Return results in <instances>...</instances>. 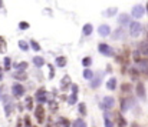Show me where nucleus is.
Segmentation results:
<instances>
[{
	"label": "nucleus",
	"mask_w": 148,
	"mask_h": 127,
	"mask_svg": "<svg viewBox=\"0 0 148 127\" xmlns=\"http://www.w3.org/2000/svg\"><path fill=\"white\" fill-rule=\"evenodd\" d=\"M143 33V26L138 22H130V34L132 37H138Z\"/></svg>",
	"instance_id": "obj_1"
},
{
	"label": "nucleus",
	"mask_w": 148,
	"mask_h": 127,
	"mask_svg": "<svg viewBox=\"0 0 148 127\" xmlns=\"http://www.w3.org/2000/svg\"><path fill=\"white\" fill-rule=\"evenodd\" d=\"M144 13H145V7L141 6V4H135L131 10V14H132L134 19H141L144 16Z\"/></svg>",
	"instance_id": "obj_2"
},
{
	"label": "nucleus",
	"mask_w": 148,
	"mask_h": 127,
	"mask_svg": "<svg viewBox=\"0 0 148 127\" xmlns=\"http://www.w3.org/2000/svg\"><path fill=\"white\" fill-rule=\"evenodd\" d=\"M98 50L103 54V56H111V54L114 53L112 47H111L109 44H106V43H99L98 44Z\"/></svg>",
	"instance_id": "obj_3"
},
{
	"label": "nucleus",
	"mask_w": 148,
	"mask_h": 127,
	"mask_svg": "<svg viewBox=\"0 0 148 127\" xmlns=\"http://www.w3.org/2000/svg\"><path fill=\"white\" fill-rule=\"evenodd\" d=\"M12 93H13L14 97H22L25 94V87L22 84H19V83H16V84H13V87H12Z\"/></svg>",
	"instance_id": "obj_4"
},
{
	"label": "nucleus",
	"mask_w": 148,
	"mask_h": 127,
	"mask_svg": "<svg viewBox=\"0 0 148 127\" xmlns=\"http://www.w3.org/2000/svg\"><path fill=\"white\" fill-rule=\"evenodd\" d=\"M3 101H4V111H6V116H9V114L12 113V110H13V101H12V99L7 97V96L3 97Z\"/></svg>",
	"instance_id": "obj_5"
},
{
	"label": "nucleus",
	"mask_w": 148,
	"mask_h": 127,
	"mask_svg": "<svg viewBox=\"0 0 148 127\" xmlns=\"http://www.w3.org/2000/svg\"><path fill=\"white\" fill-rule=\"evenodd\" d=\"M130 22H131V16H130V14L122 13V14H119V16H118V24H119V26L130 24Z\"/></svg>",
	"instance_id": "obj_6"
},
{
	"label": "nucleus",
	"mask_w": 148,
	"mask_h": 127,
	"mask_svg": "<svg viewBox=\"0 0 148 127\" xmlns=\"http://www.w3.org/2000/svg\"><path fill=\"white\" fill-rule=\"evenodd\" d=\"M137 63H138V70H140L141 73L148 74V60L147 59H140Z\"/></svg>",
	"instance_id": "obj_7"
},
{
	"label": "nucleus",
	"mask_w": 148,
	"mask_h": 127,
	"mask_svg": "<svg viewBox=\"0 0 148 127\" xmlns=\"http://www.w3.org/2000/svg\"><path fill=\"white\" fill-rule=\"evenodd\" d=\"M98 33H99V36L106 37V36L111 34V27H109L108 24H101V26L98 27Z\"/></svg>",
	"instance_id": "obj_8"
},
{
	"label": "nucleus",
	"mask_w": 148,
	"mask_h": 127,
	"mask_svg": "<svg viewBox=\"0 0 148 127\" xmlns=\"http://www.w3.org/2000/svg\"><path fill=\"white\" fill-rule=\"evenodd\" d=\"M36 101L38 103H46L48 101V99H46V90L40 88V90L36 91Z\"/></svg>",
	"instance_id": "obj_9"
},
{
	"label": "nucleus",
	"mask_w": 148,
	"mask_h": 127,
	"mask_svg": "<svg viewBox=\"0 0 148 127\" xmlns=\"http://www.w3.org/2000/svg\"><path fill=\"white\" fill-rule=\"evenodd\" d=\"M35 116H36L38 122L42 124V122H43V119H45V110H43L42 106H38V107L35 109Z\"/></svg>",
	"instance_id": "obj_10"
},
{
	"label": "nucleus",
	"mask_w": 148,
	"mask_h": 127,
	"mask_svg": "<svg viewBox=\"0 0 148 127\" xmlns=\"http://www.w3.org/2000/svg\"><path fill=\"white\" fill-rule=\"evenodd\" d=\"M135 90H137V96L144 100V99H145V88H144V84H143L141 82L137 83V88H135Z\"/></svg>",
	"instance_id": "obj_11"
},
{
	"label": "nucleus",
	"mask_w": 148,
	"mask_h": 127,
	"mask_svg": "<svg viewBox=\"0 0 148 127\" xmlns=\"http://www.w3.org/2000/svg\"><path fill=\"white\" fill-rule=\"evenodd\" d=\"M102 106H103L105 109H108V110H109V109H112V107L115 106V99H114V97H105V99H103V104H102Z\"/></svg>",
	"instance_id": "obj_12"
},
{
	"label": "nucleus",
	"mask_w": 148,
	"mask_h": 127,
	"mask_svg": "<svg viewBox=\"0 0 148 127\" xmlns=\"http://www.w3.org/2000/svg\"><path fill=\"white\" fill-rule=\"evenodd\" d=\"M131 106H132V99H122L121 100V110L122 111H127Z\"/></svg>",
	"instance_id": "obj_13"
},
{
	"label": "nucleus",
	"mask_w": 148,
	"mask_h": 127,
	"mask_svg": "<svg viewBox=\"0 0 148 127\" xmlns=\"http://www.w3.org/2000/svg\"><path fill=\"white\" fill-rule=\"evenodd\" d=\"M92 82H91V87L92 88H97V87H99V84L102 83V73L101 74H98L95 79H91Z\"/></svg>",
	"instance_id": "obj_14"
},
{
	"label": "nucleus",
	"mask_w": 148,
	"mask_h": 127,
	"mask_svg": "<svg viewBox=\"0 0 148 127\" xmlns=\"http://www.w3.org/2000/svg\"><path fill=\"white\" fill-rule=\"evenodd\" d=\"M69 120L68 119H65V117H60V119H58V122H56V127H69Z\"/></svg>",
	"instance_id": "obj_15"
},
{
	"label": "nucleus",
	"mask_w": 148,
	"mask_h": 127,
	"mask_svg": "<svg viewBox=\"0 0 148 127\" xmlns=\"http://www.w3.org/2000/svg\"><path fill=\"white\" fill-rule=\"evenodd\" d=\"M106 88H108V90H115V88H116V79H115V77H111V79L106 82Z\"/></svg>",
	"instance_id": "obj_16"
},
{
	"label": "nucleus",
	"mask_w": 148,
	"mask_h": 127,
	"mask_svg": "<svg viewBox=\"0 0 148 127\" xmlns=\"http://www.w3.org/2000/svg\"><path fill=\"white\" fill-rule=\"evenodd\" d=\"M92 30H94V26H92L91 23H86V24L84 26V29H82V33H84L85 36H89V34L92 33Z\"/></svg>",
	"instance_id": "obj_17"
},
{
	"label": "nucleus",
	"mask_w": 148,
	"mask_h": 127,
	"mask_svg": "<svg viewBox=\"0 0 148 127\" xmlns=\"http://www.w3.org/2000/svg\"><path fill=\"white\" fill-rule=\"evenodd\" d=\"M33 64H35L36 67H42V66L45 64L43 57H40V56H35V57H33Z\"/></svg>",
	"instance_id": "obj_18"
},
{
	"label": "nucleus",
	"mask_w": 148,
	"mask_h": 127,
	"mask_svg": "<svg viewBox=\"0 0 148 127\" xmlns=\"http://www.w3.org/2000/svg\"><path fill=\"white\" fill-rule=\"evenodd\" d=\"M55 63H56L58 67H65V64H66V57H65V56H59V57H56Z\"/></svg>",
	"instance_id": "obj_19"
},
{
	"label": "nucleus",
	"mask_w": 148,
	"mask_h": 127,
	"mask_svg": "<svg viewBox=\"0 0 148 127\" xmlns=\"http://www.w3.org/2000/svg\"><path fill=\"white\" fill-rule=\"evenodd\" d=\"M140 54H144V56H148V43L147 42H143L140 44Z\"/></svg>",
	"instance_id": "obj_20"
},
{
	"label": "nucleus",
	"mask_w": 148,
	"mask_h": 127,
	"mask_svg": "<svg viewBox=\"0 0 148 127\" xmlns=\"http://www.w3.org/2000/svg\"><path fill=\"white\" fill-rule=\"evenodd\" d=\"M125 33H124V29H118L115 30V33L112 34V39H124Z\"/></svg>",
	"instance_id": "obj_21"
},
{
	"label": "nucleus",
	"mask_w": 148,
	"mask_h": 127,
	"mask_svg": "<svg viewBox=\"0 0 148 127\" xmlns=\"http://www.w3.org/2000/svg\"><path fill=\"white\" fill-rule=\"evenodd\" d=\"M84 77H85L86 80H91V79H94V72H92L91 69L85 67V70H84Z\"/></svg>",
	"instance_id": "obj_22"
},
{
	"label": "nucleus",
	"mask_w": 148,
	"mask_h": 127,
	"mask_svg": "<svg viewBox=\"0 0 148 127\" xmlns=\"http://www.w3.org/2000/svg\"><path fill=\"white\" fill-rule=\"evenodd\" d=\"M13 77H14V79H17V80H26V79H27V76H26V73H25L23 70H19Z\"/></svg>",
	"instance_id": "obj_23"
},
{
	"label": "nucleus",
	"mask_w": 148,
	"mask_h": 127,
	"mask_svg": "<svg viewBox=\"0 0 148 127\" xmlns=\"http://www.w3.org/2000/svg\"><path fill=\"white\" fill-rule=\"evenodd\" d=\"M116 120H118V126L119 127H127V120H125L121 114H118V116H116Z\"/></svg>",
	"instance_id": "obj_24"
},
{
	"label": "nucleus",
	"mask_w": 148,
	"mask_h": 127,
	"mask_svg": "<svg viewBox=\"0 0 148 127\" xmlns=\"http://www.w3.org/2000/svg\"><path fill=\"white\" fill-rule=\"evenodd\" d=\"M91 64H92V59L91 57H84L82 59V66L84 67H89Z\"/></svg>",
	"instance_id": "obj_25"
},
{
	"label": "nucleus",
	"mask_w": 148,
	"mask_h": 127,
	"mask_svg": "<svg viewBox=\"0 0 148 127\" xmlns=\"http://www.w3.org/2000/svg\"><path fill=\"white\" fill-rule=\"evenodd\" d=\"M19 49L23 50V51H27V50H29V44L25 42V40H20V42H19Z\"/></svg>",
	"instance_id": "obj_26"
},
{
	"label": "nucleus",
	"mask_w": 148,
	"mask_h": 127,
	"mask_svg": "<svg viewBox=\"0 0 148 127\" xmlns=\"http://www.w3.org/2000/svg\"><path fill=\"white\" fill-rule=\"evenodd\" d=\"M73 127H86V124L82 119H78L76 122H73Z\"/></svg>",
	"instance_id": "obj_27"
},
{
	"label": "nucleus",
	"mask_w": 148,
	"mask_h": 127,
	"mask_svg": "<svg viewBox=\"0 0 148 127\" xmlns=\"http://www.w3.org/2000/svg\"><path fill=\"white\" fill-rule=\"evenodd\" d=\"M78 109H79V113L81 114H86V106H85V103H79L78 104Z\"/></svg>",
	"instance_id": "obj_28"
},
{
	"label": "nucleus",
	"mask_w": 148,
	"mask_h": 127,
	"mask_svg": "<svg viewBox=\"0 0 148 127\" xmlns=\"http://www.w3.org/2000/svg\"><path fill=\"white\" fill-rule=\"evenodd\" d=\"M30 47H32L35 51H39V50H40V46L38 44V42H36V40H30Z\"/></svg>",
	"instance_id": "obj_29"
},
{
	"label": "nucleus",
	"mask_w": 148,
	"mask_h": 127,
	"mask_svg": "<svg viewBox=\"0 0 148 127\" xmlns=\"http://www.w3.org/2000/svg\"><path fill=\"white\" fill-rule=\"evenodd\" d=\"M116 11H118L116 7H111V9H108V10L105 11V14H106V16H114V14H116Z\"/></svg>",
	"instance_id": "obj_30"
},
{
	"label": "nucleus",
	"mask_w": 148,
	"mask_h": 127,
	"mask_svg": "<svg viewBox=\"0 0 148 127\" xmlns=\"http://www.w3.org/2000/svg\"><path fill=\"white\" fill-rule=\"evenodd\" d=\"M14 67H16L17 70H26V67H27V63H26V61H22V63L16 64Z\"/></svg>",
	"instance_id": "obj_31"
},
{
	"label": "nucleus",
	"mask_w": 148,
	"mask_h": 127,
	"mask_svg": "<svg viewBox=\"0 0 148 127\" xmlns=\"http://www.w3.org/2000/svg\"><path fill=\"white\" fill-rule=\"evenodd\" d=\"M68 101H69V104H75V103H76V94H75V93H72Z\"/></svg>",
	"instance_id": "obj_32"
},
{
	"label": "nucleus",
	"mask_w": 148,
	"mask_h": 127,
	"mask_svg": "<svg viewBox=\"0 0 148 127\" xmlns=\"http://www.w3.org/2000/svg\"><path fill=\"white\" fill-rule=\"evenodd\" d=\"M19 29H22V30H26V29H29V24H27L26 22H20V23H19Z\"/></svg>",
	"instance_id": "obj_33"
},
{
	"label": "nucleus",
	"mask_w": 148,
	"mask_h": 127,
	"mask_svg": "<svg viewBox=\"0 0 148 127\" xmlns=\"http://www.w3.org/2000/svg\"><path fill=\"white\" fill-rule=\"evenodd\" d=\"M130 90H131V84H130V83H124V84H122V91L128 93Z\"/></svg>",
	"instance_id": "obj_34"
},
{
	"label": "nucleus",
	"mask_w": 148,
	"mask_h": 127,
	"mask_svg": "<svg viewBox=\"0 0 148 127\" xmlns=\"http://www.w3.org/2000/svg\"><path fill=\"white\" fill-rule=\"evenodd\" d=\"M25 126L26 127L32 126V122H30V117H29V116H25Z\"/></svg>",
	"instance_id": "obj_35"
},
{
	"label": "nucleus",
	"mask_w": 148,
	"mask_h": 127,
	"mask_svg": "<svg viewBox=\"0 0 148 127\" xmlns=\"http://www.w3.org/2000/svg\"><path fill=\"white\" fill-rule=\"evenodd\" d=\"M4 69H10V59L4 57Z\"/></svg>",
	"instance_id": "obj_36"
},
{
	"label": "nucleus",
	"mask_w": 148,
	"mask_h": 127,
	"mask_svg": "<svg viewBox=\"0 0 148 127\" xmlns=\"http://www.w3.org/2000/svg\"><path fill=\"white\" fill-rule=\"evenodd\" d=\"M105 127H114V124H112V122L108 119V117H105Z\"/></svg>",
	"instance_id": "obj_37"
},
{
	"label": "nucleus",
	"mask_w": 148,
	"mask_h": 127,
	"mask_svg": "<svg viewBox=\"0 0 148 127\" xmlns=\"http://www.w3.org/2000/svg\"><path fill=\"white\" fill-rule=\"evenodd\" d=\"M130 74L132 76V79H137V76H138L137 70H134V69H131V70H130Z\"/></svg>",
	"instance_id": "obj_38"
},
{
	"label": "nucleus",
	"mask_w": 148,
	"mask_h": 127,
	"mask_svg": "<svg viewBox=\"0 0 148 127\" xmlns=\"http://www.w3.org/2000/svg\"><path fill=\"white\" fill-rule=\"evenodd\" d=\"M26 106H27V109H29V110L32 109V106H33V103H32V99H30V97L27 99V103H26Z\"/></svg>",
	"instance_id": "obj_39"
},
{
	"label": "nucleus",
	"mask_w": 148,
	"mask_h": 127,
	"mask_svg": "<svg viewBox=\"0 0 148 127\" xmlns=\"http://www.w3.org/2000/svg\"><path fill=\"white\" fill-rule=\"evenodd\" d=\"M71 88H72V93L78 94V86H76V84H72V86H71Z\"/></svg>",
	"instance_id": "obj_40"
},
{
	"label": "nucleus",
	"mask_w": 148,
	"mask_h": 127,
	"mask_svg": "<svg viewBox=\"0 0 148 127\" xmlns=\"http://www.w3.org/2000/svg\"><path fill=\"white\" fill-rule=\"evenodd\" d=\"M134 60H135V61L140 60V51H134Z\"/></svg>",
	"instance_id": "obj_41"
},
{
	"label": "nucleus",
	"mask_w": 148,
	"mask_h": 127,
	"mask_svg": "<svg viewBox=\"0 0 148 127\" xmlns=\"http://www.w3.org/2000/svg\"><path fill=\"white\" fill-rule=\"evenodd\" d=\"M3 7V0H0V9Z\"/></svg>",
	"instance_id": "obj_42"
},
{
	"label": "nucleus",
	"mask_w": 148,
	"mask_h": 127,
	"mask_svg": "<svg viewBox=\"0 0 148 127\" xmlns=\"http://www.w3.org/2000/svg\"><path fill=\"white\" fill-rule=\"evenodd\" d=\"M145 11L148 13V1H147V6H145Z\"/></svg>",
	"instance_id": "obj_43"
},
{
	"label": "nucleus",
	"mask_w": 148,
	"mask_h": 127,
	"mask_svg": "<svg viewBox=\"0 0 148 127\" xmlns=\"http://www.w3.org/2000/svg\"><path fill=\"white\" fill-rule=\"evenodd\" d=\"M1 79H3V77H1V70H0V80H1Z\"/></svg>",
	"instance_id": "obj_44"
},
{
	"label": "nucleus",
	"mask_w": 148,
	"mask_h": 127,
	"mask_svg": "<svg viewBox=\"0 0 148 127\" xmlns=\"http://www.w3.org/2000/svg\"><path fill=\"white\" fill-rule=\"evenodd\" d=\"M17 127H22V126H20V124H17Z\"/></svg>",
	"instance_id": "obj_45"
}]
</instances>
